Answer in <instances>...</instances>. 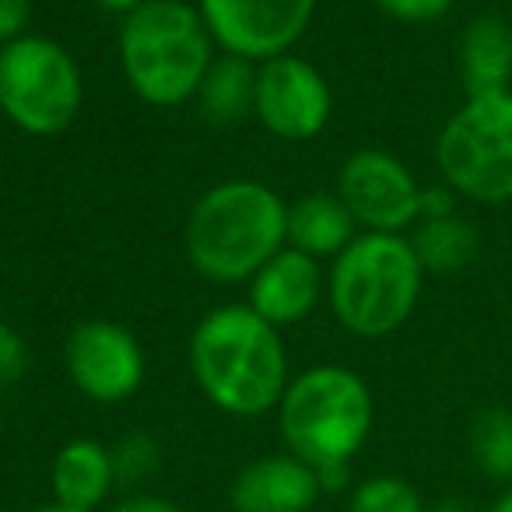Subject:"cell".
<instances>
[{
  "instance_id": "obj_32",
  "label": "cell",
  "mask_w": 512,
  "mask_h": 512,
  "mask_svg": "<svg viewBox=\"0 0 512 512\" xmlns=\"http://www.w3.org/2000/svg\"><path fill=\"white\" fill-rule=\"evenodd\" d=\"M0 435H4V421H0Z\"/></svg>"
},
{
  "instance_id": "obj_15",
  "label": "cell",
  "mask_w": 512,
  "mask_h": 512,
  "mask_svg": "<svg viewBox=\"0 0 512 512\" xmlns=\"http://www.w3.org/2000/svg\"><path fill=\"white\" fill-rule=\"evenodd\" d=\"M50 484L53 502L67 505V509L99 512L116 488L113 453L99 439H71L53 456Z\"/></svg>"
},
{
  "instance_id": "obj_19",
  "label": "cell",
  "mask_w": 512,
  "mask_h": 512,
  "mask_svg": "<svg viewBox=\"0 0 512 512\" xmlns=\"http://www.w3.org/2000/svg\"><path fill=\"white\" fill-rule=\"evenodd\" d=\"M470 463L477 474L498 484H512V411L502 404L481 407L467 428Z\"/></svg>"
},
{
  "instance_id": "obj_6",
  "label": "cell",
  "mask_w": 512,
  "mask_h": 512,
  "mask_svg": "<svg viewBox=\"0 0 512 512\" xmlns=\"http://www.w3.org/2000/svg\"><path fill=\"white\" fill-rule=\"evenodd\" d=\"M442 183L474 204H512V92L467 99L435 141Z\"/></svg>"
},
{
  "instance_id": "obj_18",
  "label": "cell",
  "mask_w": 512,
  "mask_h": 512,
  "mask_svg": "<svg viewBox=\"0 0 512 512\" xmlns=\"http://www.w3.org/2000/svg\"><path fill=\"white\" fill-rule=\"evenodd\" d=\"M253 95H256V64L239 57H214L207 67L204 81H200V116L214 127H232V123L246 120L253 113Z\"/></svg>"
},
{
  "instance_id": "obj_11",
  "label": "cell",
  "mask_w": 512,
  "mask_h": 512,
  "mask_svg": "<svg viewBox=\"0 0 512 512\" xmlns=\"http://www.w3.org/2000/svg\"><path fill=\"white\" fill-rule=\"evenodd\" d=\"M67 379L95 404H123L144 383V348L123 323L85 320L64 348Z\"/></svg>"
},
{
  "instance_id": "obj_29",
  "label": "cell",
  "mask_w": 512,
  "mask_h": 512,
  "mask_svg": "<svg viewBox=\"0 0 512 512\" xmlns=\"http://www.w3.org/2000/svg\"><path fill=\"white\" fill-rule=\"evenodd\" d=\"M428 512H470V505L460 502V498H442V502H435Z\"/></svg>"
},
{
  "instance_id": "obj_10",
  "label": "cell",
  "mask_w": 512,
  "mask_h": 512,
  "mask_svg": "<svg viewBox=\"0 0 512 512\" xmlns=\"http://www.w3.org/2000/svg\"><path fill=\"white\" fill-rule=\"evenodd\" d=\"M253 113L278 141L302 144L327 130L334 116V92L320 67L295 53H285L267 64H256Z\"/></svg>"
},
{
  "instance_id": "obj_5",
  "label": "cell",
  "mask_w": 512,
  "mask_h": 512,
  "mask_svg": "<svg viewBox=\"0 0 512 512\" xmlns=\"http://www.w3.org/2000/svg\"><path fill=\"white\" fill-rule=\"evenodd\" d=\"M376 404L358 372L344 365H313L288 379L278 404V425L288 453L313 470L351 463L369 442Z\"/></svg>"
},
{
  "instance_id": "obj_28",
  "label": "cell",
  "mask_w": 512,
  "mask_h": 512,
  "mask_svg": "<svg viewBox=\"0 0 512 512\" xmlns=\"http://www.w3.org/2000/svg\"><path fill=\"white\" fill-rule=\"evenodd\" d=\"M99 11H109V15H123L127 18L130 11H137L141 4H148V0H92Z\"/></svg>"
},
{
  "instance_id": "obj_20",
  "label": "cell",
  "mask_w": 512,
  "mask_h": 512,
  "mask_svg": "<svg viewBox=\"0 0 512 512\" xmlns=\"http://www.w3.org/2000/svg\"><path fill=\"white\" fill-rule=\"evenodd\" d=\"M348 512H428V505L407 477L376 474L351 488Z\"/></svg>"
},
{
  "instance_id": "obj_23",
  "label": "cell",
  "mask_w": 512,
  "mask_h": 512,
  "mask_svg": "<svg viewBox=\"0 0 512 512\" xmlns=\"http://www.w3.org/2000/svg\"><path fill=\"white\" fill-rule=\"evenodd\" d=\"M25 369H29V348H25L15 327L0 320V390L18 383L25 376Z\"/></svg>"
},
{
  "instance_id": "obj_7",
  "label": "cell",
  "mask_w": 512,
  "mask_h": 512,
  "mask_svg": "<svg viewBox=\"0 0 512 512\" xmlns=\"http://www.w3.org/2000/svg\"><path fill=\"white\" fill-rule=\"evenodd\" d=\"M85 99L81 67L50 36H18L0 46V113L32 137H53L74 123Z\"/></svg>"
},
{
  "instance_id": "obj_17",
  "label": "cell",
  "mask_w": 512,
  "mask_h": 512,
  "mask_svg": "<svg viewBox=\"0 0 512 512\" xmlns=\"http://www.w3.org/2000/svg\"><path fill=\"white\" fill-rule=\"evenodd\" d=\"M411 246L425 274H456L477 256L481 235L460 211H453L442 218H421L411 228Z\"/></svg>"
},
{
  "instance_id": "obj_8",
  "label": "cell",
  "mask_w": 512,
  "mask_h": 512,
  "mask_svg": "<svg viewBox=\"0 0 512 512\" xmlns=\"http://www.w3.org/2000/svg\"><path fill=\"white\" fill-rule=\"evenodd\" d=\"M320 0H197L214 46L228 57L267 64L292 53L309 32Z\"/></svg>"
},
{
  "instance_id": "obj_3",
  "label": "cell",
  "mask_w": 512,
  "mask_h": 512,
  "mask_svg": "<svg viewBox=\"0 0 512 512\" xmlns=\"http://www.w3.org/2000/svg\"><path fill=\"white\" fill-rule=\"evenodd\" d=\"M214 64V39L186 0H148L120 25V67L130 92L158 109L197 99Z\"/></svg>"
},
{
  "instance_id": "obj_22",
  "label": "cell",
  "mask_w": 512,
  "mask_h": 512,
  "mask_svg": "<svg viewBox=\"0 0 512 512\" xmlns=\"http://www.w3.org/2000/svg\"><path fill=\"white\" fill-rule=\"evenodd\" d=\"M376 8L383 15H390L393 22L428 25V22H439L442 15H449L453 0H376Z\"/></svg>"
},
{
  "instance_id": "obj_16",
  "label": "cell",
  "mask_w": 512,
  "mask_h": 512,
  "mask_svg": "<svg viewBox=\"0 0 512 512\" xmlns=\"http://www.w3.org/2000/svg\"><path fill=\"white\" fill-rule=\"evenodd\" d=\"M355 218L337 193L316 190L288 204L285 246L313 256V260H337L355 239Z\"/></svg>"
},
{
  "instance_id": "obj_4",
  "label": "cell",
  "mask_w": 512,
  "mask_h": 512,
  "mask_svg": "<svg viewBox=\"0 0 512 512\" xmlns=\"http://www.w3.org/2000/svg\"><path fill=\"white\" fill-rule=\"evenodd\" d=\"M425 285L407 235L362 232L330 267L327 295L337 323L362 341H379L414 316Z\"/></svg>"
},
{
  "instance_id": "obj_25",
  "label": "cell",
  "mask_w": 512,
  "mask_h": 512,
  "mask_svg": "<svg viewBox=\"0 0 512 512\" xmlns=\"http://www.w3.org/2000/svg\"><path fill=\"white\" fill-rule=\"evenodd\" d=\"M109 512H183V509L176 502H169V498L151 495V491H130L120 502L109 505Z\"/></svg>"
},
{
  "instance_id": "obj_26",
  "label": "cell",
  "mask_w": 512,
  "mask_h": 512,
  "mask_svg": "<svg viewBox=\"0 0 512 512\" xmlns=\"http://www.w3.org/2000/svg\"><path fill=\"white\" fill-rule=\"evenodd\" d=\"M453 211H456V193L446 183L421 190V218H442V214H453Z\"/></svg>"
},
{
  "instance_id": "obj_30",
  "label": "cell",
  "mask_w": 512,
  "mask_h": 512,
  "mask_svg": "<svg viewBox=\"0 0 512 512\" xmlns=\"http://www.w3.org/2000/svg\"><path fill=\"white\" fill-rule=\"evenodd\" d=\"M488 512H512V484L502 491V495L495 498V502H491V509H488Z\"/></svg>"
},
{
  "instance_id": "obj_14",
  "label": "cell",
  "mask_w": 512,
  "mask_h": 512,
  "mask_svg": "<svg viewBox=\"0 0 512 512\" xmlns=\"http://www.w3.org/2000/svg\"><path fill=\"white\" fill-rule=\"evenodd\" d=\"M456 64L467 99L512 92V22L495 11L470 18L456 46Z\"/></svg>"
},
{
  "instance_id": "obj_24",
  "label": "cell",
  "mask_w": 512,
  "mask_h": 512,
  "mask_svg": "<svg viewBox=\"0 0 512 512\" xmlns=\"http://www.w3.org/2000/svg\"><path fill=\"white\" fill-rule=\"evenodd\" d=\"M32 18V0H0V46L25 36V25Z\"/></svg>"
},
{
  "instance_id": "obj_31",
  "label": "cell",
  "mask_w": 512,
  "mask_h": 512,
  "mask_svg": "<svg viewBox=\"0 0 512 512\" xmlns=\"http://www.w3.org/2000/svg\"><path fill=\"white\" fill-rule=\"evenodd\" d=\"M29 512H81V509H67V505H60V502H46V505H36V509H29Z\"/></svg>"
},
{
  "instance_id": "obj_21",
  "label": "cell",
  "mask_w": 512,
  "mask_h": 512,
  "mask_svg": "<svg viewBox=\"0 0 512 512\" xmlns=\"http://www.w3.org/2000/svg\"><path fill=\"white\" fill-rule=\"evenodd\" d=\"M109 453H113L116 488H141L162 467V446L151 432H127L116 446H109Z\"/></svg>"
},
{
  "instance_id": "obj_1",
  "label": "cell",
  "mask_w": 512,
  "mask_h": 512,
  "mask_svg": "<svg viewBox=\"0 0 512 512\" xmlns=\"http://www.w3.org/2000/svg\"><path fill=\"white\" fill-rule=\"evenodd\" d=\"M190 369L200 393L232 418L278 411L288 390V351L281 330L249 306H221L190 337Z\"/></svg>"
},
{
  "instance_id": "obj_2",
  "label": "cell",
  "mask_w": 512,
  "mask_h": 512,
  "mask_svg": "<svg viewBox=\"0 0 512 512\" xmlns=\"http://www.w3.org/2000/svg\"><path fill=\"white\" fill-rule=\"evenodd\" d=\"M288 204L256 179H225L200 193L186 221V256L193 271L218 285L249 281L285 249Z\"/></svg>"
},
{
  "instance_id": "obj_9",
  "label": "cell",
  "mask_w": 512,
  "mask_h": 512,
  "mask_svg": "<svg viewBox=\"0 0 512 512\" xmlns=\"http://www.w3.org/2000/svg\"><path fill=\"white\" fill-rule=\"evenodd\" d=\"M421 190L414 172L397 155L362 148L344 158L337 176V197L365 232L404 235L421 218Z\"/></svg>"
},
{
  "instance_id": "obj_12",
  "label": "cell",
  "mask_w": 512,
  "mask_h": 512,
  "mask_svg": "<svg viewBox=\"0 0 512 512\" xmlns=\"http://www.w3.org/2000/svg\"><path fill=\"white\" fill-rule=\"evenodd\" d=\"M323 295L320 260L285 246L249 278V302L256 316H264L271 327H292L306 320Z\"/></svg>"
},
{
  "instance_id": "obj_13",
  "label": "cell",
  "mask_w": 512,
  "mask_h": 512,
  "mask_svg": "<svg viewBox=\"0 0 512 512\" xmlns=\"http://www.w3.org/2000/svg\"><path fill=\"white\" fill-rule=\"evenodd\" d=\"M320 495L316 470L288 449L256 456L232 477V488H228V502L235 512H309L320 502Z\"/></svg>"
},
{
  "instance_id": "obj_27",
  "label": "cell",
  "mask_w": 512,
  "mask_h": 512,
  "mask_svg": "<svg viewBox=\"0 0 512 512\" xmlns=\"http://www.w3.org/2000/svg\"><path fill=\"white\" fill-rule=\"evenodd\" d=\"M316 477H320V491H323V495H327V491H344V488H351V463L320 467V470H316Z\"/></svg>"
}]
</instances>
